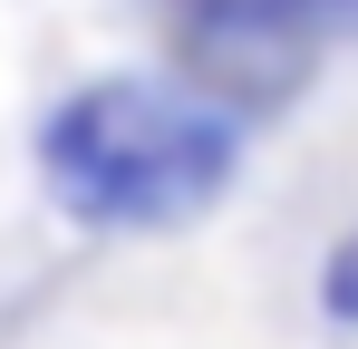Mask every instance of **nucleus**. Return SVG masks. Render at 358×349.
I'll use <instances>...</instances> for the list:
<instances>
[{"instance_id": "1", "label": "nucleus", "mask_w": 358, "mask_h": 349, "mask_svg": "<svg viewBox=\"0 0 358 349\" xmlns=\"http://www.w3.org/2000/svg\"><path fill=\"white\" fill-rule=\"evenodd\" d=\"M242 165V116L184 78H87L39 126V174L78 224L175 233Z\"/></svg>"}, {"instance_id": "2", "label": "nucleus", "mask_w": 358, "mask_h": 349, "mask_svg": "<svg viewBox=\"0 0 358 349\" xmlns=\"http://www.w3.org/2000/svg\"><path fill=\"white\" fill-rule=\"evenodd\" d=\"M320 310L339 320V330H358V224L329 242V262H320Z\"/></svg>"}]
</instances>
